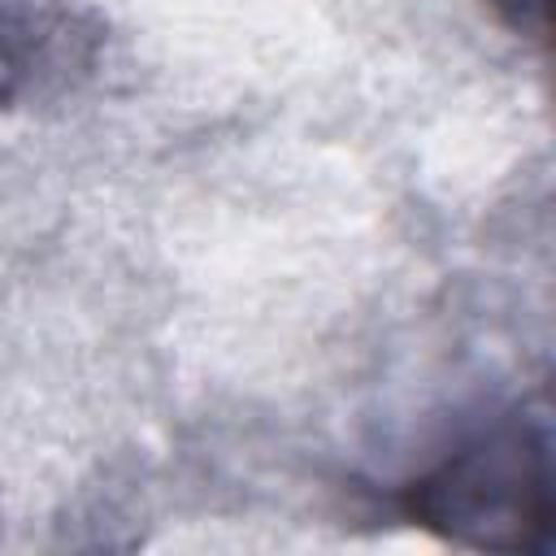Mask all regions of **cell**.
Returning a JSON list of instances; mask_svg holds the SVG:
<instances>
[{
    "label": "cell",
    "instance_id": "6da1fadb",
    "mask_svg": "<svg viewBox=\"0 0 556 556\" xmlns=\"http://www.w3.org/2000/svg\"><path fill=\"white\" fill-rule=\"evenodd\" d=\"M408 513L473 547H547L552 530V465L539 426H504L456 452L439 473L421 478Z\"/></svg>",
    "mask_w": 556,
    "mask_h": 556
},
{
    "label": "cell",
    "instance_id": "7a4b0ae2",
    "mask_svg": "<svg viewBox=\"0 0 556 556\" xmlns=\"http://www.w3.org/2000/svg\"><path fill=\"white\" fill-rule=\"evenodd\" d=\"M495 9V17L504 26H513L517 35H534L547 43L552 30V0H486Z\"/></svg>",
    "mask_w": 556,
    "mask_h": 556
}]
</instances>
